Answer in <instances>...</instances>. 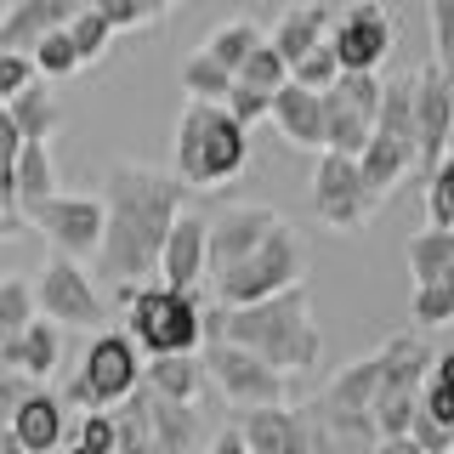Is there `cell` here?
Masks as SVG:
<instances>
[{
    "instance_id": "cell-34",
    "label": "cell",
    "mask_w": 454,
    "mask_h": 454,
    "mask_svg": "<svg viewBox=\"0 0 454 454\" xmlns=\"http://www.w3.org/2000/svg\"><path fill=\"white\" fill-rule=\"evenodd\" d=\"M409 318H415L420 330H443V324H454V278L415 284V301H409Z\"/></svg>"
},
{
    "instance_id": "cell-27",
    "label": "cell",
    "mask_w": 454,
    "mask_h": 454,
    "mask_svg": "<svg viewBox=\"0 0 454 454\" xmlns=\"http://www.w3.org/2000/svg\"><path fill=\"white\" fill-rule=\"evenodd\" d=\"M142 380L165 397H199V387H205V358L199 352H160V358L142 369Z\"/></svg>"
},
{
    "instance_id": "cell-30",
    "label": "cell",
    "mask_w": 454,
    "mask_h": 454,
    "mask_svg": "<svg viewBox=\"0 0 454 454\" xmlns=\"http://www.w3.org/2000/svg\"><path fill=\"white\" fill-rule=\"evenodd\" d=\"M262 40H267V28H262V23H250V18H227V23H216V28H210L205 51L239 74V63H245V57H250L255 46H262Z\"/></svg>"
},
{
    "instance_id": "cell-10",
    "label": "cell",
    "mask_w": 454,
    "mask_h": 454,
    "mask_svg": "<svg viewBox=\"0 0 454 454\" xmlns=\"http://www.w3.org/2000/svg\"><path fill=\"white\" fill-rule=\"evenodd\" d=\"M35 307L57 324H74V330H97V324H103V290H97L91 273L80 267V255H63V250H51L46 267H40Z\"/></svg>"
},
{
    "instance_id": "cell-46",
    "label": "cell",
    "mask_w": 454,
    "mask_h": 454,
    "mask_svg": "<svg viewBox=\"0 0 454 454\" xmlns=\"http://www.w3.org/2000/svg\"><path fill=\"white\" fill-rule=\"evenodd\" d=\"M18 153H23V131H18V120H12V108L0 103V176H12Z\"/></svg>"
},
{
    "instance_id": "cell-11",
    "label": "cell",
    "mask_w": 454,
    "mask_h": 454,
    "mask_svg": "<svg viewBox=\"0 0 454 454\" xmlns=\"http://www.w3.org/2000/svg\"><path fill=\"white\" fill-rule=\"evenodd\" d=\"M330 46L340 68H380L397 46V18L380 0H352L347 12L330 18Z\"/></svg>"
},
{
    "instance_id": "cell-38",
    "label": "cell",
    "mask_w": 454,
    "mask_h": 454,
    "mask_svg": "<svg viewBox=\"0 0 454 454\" xmlns=\"http://www.w3.org/2000/svg\"><path fill=\"white\" fill-rule=\"evenodd\" d=\"M74 449H103V454H120V426H114V409H85V420L68 432Z\"/></svg>"
},
{
    "instance_id": "cell-3",
    "label": "cell",
    "mask_w": 454,
    "mask_h": 454,
    "mask_svg": "<svg viewBox=\"0 0 454 454\" xmlns=\"http://www.w3.org/2000/svg\"><path fill=\"white\" fill-rule=\"evenodd\" d=\"M245 165H250V125L227 103L188 97L182 120H176V137H170V170L193 193H210L222 182H233Z\"/></svg>"
},
{
    "instance_id": "cell-1",
    "label": "cell",
    "mask_w": 454,
    "mask_h": 454,
    "mask_svg": "<svg viewBox=\"0 0 454 454\" xmlns=\"http://www.w3.org/2000/svg\"><path fill=\"white\" fill-rule=\"evenodd\" d=\"M188 182L176 170L114 160L103 170V278L108 284H142L160 273V250L170 222L188 205Z\"/></svg>"
},
{
    "instance_id": "cell-26",
    "label": "cell",
    "mask_w": 454,
    "mask_h": 454,
    "mask_svg": "<svg viewBox=\"0 0 454 454\" xmlns=\"http://www.w3.org/2000/svg\"><path fill=\"white\" fill-rule=\"evenodd\" d=\"M409 273H415V284L454 278V227H437V222H426L420 233L409 239Z\"/></svg>"
},
{
    "instance_id": "cell-51",
    "label": "cell",
    "mask_w": 454,
    "mask_h": 454,
    "mask_svg": "<svg viewBox=\"0 0 454 454\" xmlns=\"http://www.w3.org/2000/svg\"><path fill=\"white\" fill-rule=\"evenodd\" d=\"M18 227H23V216H0V239H12Z\"/></svg>"
},
{
    "instance_id": "cell-50",
    "label": "cell",
    "mask_w": 454,
    "mask_h": 454,
    "mask_svg": "<svg viewBox=\"0 0 454 454\" xmlns=\"http://www.w3.org/2000/svg\"><path fill=\"white\" fill-rule=\"evenodd\" d=\"M0 216H23V210H18V188H12V176H0Z\"/></svg>"
},
{
    "instance_id": "cell-15",
    "label": "cell",
    "mask_w": 454,
    "mask_h": 454,
    "mask_svg": "<svg viewBox=\"0 0 454 454\" xmlns=\"http://www.w3.org/2000/svg\"><path fill=\"white\" fill-rule=\"evenodd\" d=\"M278 222H284V216H278L273 205H227L222 216L210 222V278L227 273L239 255H250Z\"/></svg>"
},
{
    "instance_id": "cell-22",
    "label": "cell",
    "mask_w": 454,
    "mask_h": 454,
    "mask_svg": "<svg viewBox=\"0 0 454 454\" xmlns=\"http://www.w3.org/2000/svg\"><path fill=\"white\" fill-rule=\"evenodd\" d=\"M358 165H364V182H369V193L375 199H387L397 182L409 176V170H420V153H415V142H397L387 131H375L364 142V153H358Z\"/></svg>"
},
{
    "instance_id": "cell-40",
    "label": "cell",
    "mask_w": 454,
    "mask_h": 454,
    "mask_svg": "<svg viewBox=\"0 0 454 454\" xmlns=\"http://www.w3.org/2000/svg\"><path fill=\"white\" fill-rule=\"evenodd\" d=\"M335 74H340V57H335V46H330V40H318L312 51H301V57L290 63V80L312 85V91H324V85H335Z\"/></svg>"
},
{
    "instance_id": "cell-21",
    "label": "cell",
    "mask_w": 454,
    "mask_h": 454,
    "mask_svg": "<svg viewBox=\"0 0 454 454\" xmlns=\"http://www.w3.org/2000/svg\"><path fill=\"white\" fill-rule=\"evenodd\" d=\"M0 369H18V375H28V380H46L57 369V318L35 312V318L0 347Z\"/></svg>"
},
{
    "instance_id": "cell-28",
    "label": "cell",
    "mask_w": 454,
    "mask_h": 454,
    "mask_svg": "<svg viewBox=\"0 0 454 454\" xmlns=\"http://www.w3.org/2000/svg\"><path fill=\"white\" fill-rule=\"evenodd\" d=\"M6 108H12V120H18V131H23V137H46V142H51V137H57V125H63V108H57V97H51L40 80H28Z\"/></svg>"
},
{
    "instance_id": "cell-7",
    "label": "cell",
    "mask_w": 454,
    "mask_h": 454,
    "mask_svg": "<svg viewBox=\"0 0 454 454\" xmlns=\"http://www.w3.org/2000/svg\"><path fill=\"white\" fill-rule=\"evenodd\" d=\"M301 273H307V250L295 239V227L278 222L250 255H239L227 273H216V295H222V307H245V301H262V295L284 290V284H301Z\"/></svg>"
},
{
    "instance_id": "cell-52",
    "label": "cell",
    "mask_w": 454,
    "mask_h": 454,
    "mask_svg": "<svg viewBox=\"0 0 454 454\" xmlns=\"http://www.w3.org/2000/svg\"><path fill=\"white\" fill-rule=\"evenodd\" d=\"M443 153H454V125H449V148H443Z\"/></svg>"
},
{
    "instance_id": "cell-47",
    "label": "cell",
    "mask_w": 454,
    "mask_h": 454,
    "mask_svg": "<svg viewBox=\"0 0 454 454\" xmlns=\"http://www.w3.org/2000/svg\"><path fill=\"white\" fill-rule=\"evenodd\" d=\"M28 387H35L28 375H18V369H0V426L12 420V409H18V397H23Z\"/></svg>"
},
{
    "instance_id": "cell-24",
    "label": "cell",
    "mask_w": 454,
    "mask_h": 454,
    "mask_svg": "<svg viewBox=\"0 0 454 454\" xmlns=\"http://www.w3.org/2000/svg\"><path fill=\"white\" fill-rule=\"evenodd\" d=\"M267 40L290 57H301V51H312L318 40H330V6H318V0H301V6H284L278 12V23L267 28Z\"/></svg>"
},
{
    "instance_id": "cell-8",
    "label": "cell",
    "mask_w": 454,
    "mask_h": 454,
    "mask_svg": "<svg viewBox=\"0 0 454 454\" xmlns=\"http://www.w3.org/2000/svg\"><path fill=\"white\" fill-rule=\"evenodd\" d=\"M199 358H205V380H210V387H216L233 409L284 403V392H290V375H284V369H273L262 352L239 347V340H227V335H210L205 347H199Z\"/></svg>"
},
{
    "instance_id": "cell-36",
    "label": "cell",
    "mask_w": 454,
    "mask_h": 454,
    "mask_svg": "<svg viewBox=\"0 0 454 454\" xmlns=\"http://www.w3.org/2000/svg\"><path fill=\"white\" fill-rule=\"evenodd\" d=\"M426 222L454 227V153H443L426 170Z\"/></svg>"
},
{
    "instance_id": "cell-41",
    "label": "cell",
    "mask_w": 454,
    "mask_h": 454,
    "mask_svg": "<svg viewBox=\"0 0 454 454\" xmlns=\"http://www.w3.org/2000/svg\"><path fill=\"white\" fill-rule=\"evenodd\" d=\"M222 103L233 108L245 125H255V120H267V114H273V91H267V85H250V80H239V74H233V85H227V97H222Z\"/></svg>"
},
{
    "instance_id": "cell-9",
    "label": "cell",
    "mask_w": 454,
    "mask_h": 454,
    "mask_svg": "<svg viewBox=\"0 0 454 454\" xmlns=\"http://www.w3.org/2000/svg\"><path fill=\"white\" fill-rule=\"evenodd\" d=\"M375 205L380 199L369 193L358 153L318 148V170H312V210H318V222H330L335 233H358L375 216Z\"/></svg>"
},
{
    "instance_id": "cell-49",
    "label": "cell",
    "mask_w": 454,
    "mask_h": 454,
    "mask_svg": "<svg viewBox=\"0 0 454 454\" xmlns=\"http://www.w3.org/2000/svg\"><path fill=\"white\" fill-rule=\"evenodd\" d=\"M432 380L454 387V347H449V352H432Z\"/></svg>"
},
{
    "instance_id": "cell-33",
    "label": "cell",
    "mask_w": 454,
    "mask_h": 454,
    "mask_svg": "<svg viewBox=\"0 0 454 454\" xmlns=\"http://www.w3.org/2000/svg\"><path fill=\"white\" fill-rule=\"evenodd\" d=\"M227 85H233V68L216 63L210 51H193L188 63H182V91H188V97H210V103H222Z\"/></svg>"
},
{
    "instance_id": "cell-17",
    "label": "cell",
    "mask_w": 454,
    "mask_h": 454,
    "mask_svg": "<svg viewBox=\"0 0 454 454\" xmlns=\"http://www.w3.org/2000/svg\"><path fill=\"white\" fill-rule=\"evenodd\" d=\"M160 278L176 284V290H199V278H210V222L205 216L182 210L170 222L165 250H160Z\"/></svg>"
},
{
    "instance_id": "cell-48",
    "label": "cell",
    "mask_w": 454,
    "mask_h": 454,
    "mask_svg": "<svg viewBox=\"0 0 454 454\" xmlns=\"http://www.w3.org/2000/svg\"><path fill=\"white\" fill-rule=\"evenodd\" d=\"M210 449H216V454H250V443H245V426H227V432H216V437H210Z\"/></svg>"
},
{
    "instance_id": "cell-44",
    "label": "cell",
    "mask_w": 454,
    "mask_h": 454,
    "mask_svg": "<svg viewBox=\"0 0 454 454\" xmlns=\"http://www.w3.org/2000/svg\"><path fill=\"white\" fill-rule=\"evenodd\" d=\"M420 415H432L437 426H449V432H454V387H443V380L426 375V387H420Z\"/></svg>"
},
{
    "instance_id": "cell-12",
    "label": "cell",
    "mask_w": 454,
    "mask_h": 454,
    "mask_svg": "<svg viewBox=\"0 0 454 454\" xmlns=\"http://www.w3.org/2000/svg\"><path fill=\"white\" fill-rule=\"evenodd\" d=\"M28 227L46 233L51 250L63 255H97L103 250V199H85V193H51L28 210Z\"/></svg>"
},
{
    "instance_id": "cell-4",
    "label": "cell",
    "mask_w": 454,
    "mask_h": 454,
    "mask_svg": "<svg viewBox=\"0 0 454 454\" xmlns=\"http://www.w3.org/2000/svg\"><path fill=\"white\" fill-rule=\"evenodd\" d=\"M432 375V352H426L420 335H392L380 347V387H375V432H380V449L387 454H420L409 426H415V409H420V387Z\"/></svg>"
},
{
    "instance_id": "cell-32",
    "label": "cell",
    "mask_w": 454,
    "mask_h": 454,
    "mask_svg": "<svg viewBox=\"0 0 454 454\" xmlns=\"http://www.w3.org/2000/svg\"><path fill=\"white\" fill-rule=\"evenodd\" d=\"M68 35H74V46H80V57H85V63H103L120 28H114V23L103 18V12H97L91 0H85V6L74 12V18H68Z\"/></svg>"
},
{
    "instance_id": "cell-23",
    "label": "cell",
    "mask_w": 454,
    "mask_h": 454,
    "mask_svg": "<svg viewBox=\"0 0 454 454\" xmlns=\"http://www.w3.org/2000/svg\"><path fill=\"white\" fill-rule=\"evenodd\" d=\"M369 137H375V114H364L340 85H324V148L364 153Z\"/></svg>"
},
{
    "instance_id": "cell-45",
    "label": "cell",
    "mask_w": 454,
    "mask_h": 454,
    "mask_svg": "<svg viewBox=\"0 0 454 454\" xmlns=\"http://www.w3.org/2000/svg\"><path fill=\"white\" fill-rule=\"evenodd\" d=\"M409 437H415L420 454H443V449H454V432H449V426H437L432 415H420V409H415V426H409Z\"/></svg>"
},
{
    "instance_id": "cell-35",
    "label": "cell",
    "mask_w": 454,
    "mask_h": 454,
    "mask_svg": "<svg viewBox=\"0 0 454 454\" xmlns=\"http://www.w3.org/2000/svg\"><path fill=\"white\" fill-rule=\"evenodd\" d=\"M35 284H23V278H6L0 273V347H6L12 335L23 330L28 318H35Z\"/></svg>"
},
{
    "instance_id": "cell-14",
    "label": "cell",
    "mask_w": 454,
    "mask_h": 454,
    "mask_svg": "<svg viewBox=\"0 0 454 454\" xmlns=\"http://www.w3.org/2000/svg\"><path fill=\"white\" fill-rule=\"evenodd\" d=\"M250 454H307L318 449V426L307 420V409L290 403H262V409H239Z\"/></svg>"
},
{
    "instance_id": "cell-31",
    "label": "cell",
    "mask_w": 454,
    "mask_h": 454,
    "mask_svg": "<svg viewBox=\"0 0 454 454\" xmlns=\"http://www.w3.org/2000/svg\"><path fill=\"white\" fill-rule=\"evenodd\" d=\"M28 57H35V68H40L46 80H68V74H80V68H85V57H80V46H74V35H68V23L51 28V35H40Z\"/></svg>"
},
{
    "instance_id": "cell-13",
    "label": "cell",
    "mask_w": 454,
    "mask_h": 454,
    "mask_svg": "<svg viewBox=\"0 0 454 454\" xmlns=\"http://www.w3.org/2000/svg\"><path fill=\"white\" fill-rule=\"evenodd\" d=\"M449 125H454V74L443 63L415 68V137H420V170H432L449 148Z\"/></svg>"
},
{
    "instance_id": "cell-20",
    "label": "cell",
    "mask_w": 454,
    "mask_h": 454,
    "mask_svg": "<svg viewBox=\"0 0 454 454\" xmlns=\"http://www.w3.org/2000/svg\"><path fill=\"white\" fill-rule=\"evenodd\" d=\"M85 0H12V12H0V46H18V51H35L40 35L63 28Z\"/></svg>"
},
{
    "instance_id": "cell-5",
    "label": "cell",
    "mask_w": 454,
    "mask_h": 454,
    "mask_svg": "<svg viewBox=\"0 0 454 454\" xmlns=\"http://www.w3.org/2000/svg\"><path fill=\"white\" fill-rule=\"evenodd\" d=\"M125 330L142 347V358H160V352H199L205 347V307L199 290H176V284H148L142 278L125 301Z\"/></svg>"
},
{
    "instance_id": "cell-29",
    "label": "cell",
    "mask_w": 454,
    "mask_h": 454,
    "mask_svg": "<svg viewBox=\"0 0 454 454\" xmlns=\"http://www.w3.org/2000/svg\"><path fill=\"white\" fill-rule=\"evenodd\" d=\"M375 131H387L397 142H415V153H420V137H415V74H409V80H392L387 91H380Z\"/></svg>"
},
{
    "instance_id": "cell-37",
    "label": "cell",
    "mask_w": 454,
    "mask_h": 454,
    "mask_svg": "<svg viewBox=\"0 0 454 454\" xmlns=\"http://www.w3.org/2000/svg\"><path fill=\"white\" fill-rule=\"evenodd\" d=\"M239 80H250V85H267V91H278L284 80H290V57H284L273 40H262L245 63H239Z\"/></svg>"
},
{
    "instance_id": "cell-2",
    "label": "cell",
    "mask_w": 454,
    "mask_h": 454,
    "mask_svg": "<svg viewBox=\"0 0 454 454\" xmlns=\"http://www.w3.org/2000/svg\"><path fill=\"white\" fill-rule=\"evenodd\" d=\"M205 330L262 352V358L273 369H284V375H307V369H318V358H324V335H318V324H312L307 278L284 284V290L262 295V301L205 312Z\"/></svg>"
},
{
    "instance_id": "cell-18",
    "label": "cell",
    "mask_w": 454,
    "mask_h": 454,
    "mask_svg": "<svg viewBox=\"0 0 454 454\" xmlns=\"http://www.w3.org/2000/svg\"><path fill=\"white\" fill-rule=\"evenodd\" d=\"M267 120L278 125V137L290 148H324V91H312V85L284 80L273 91V114Z\"/></svg>"
},
{
    "instance_id": "cell-16",
    "label": "cell",
    "mask_w": 454,
    "mask_h": 454,
    "mask_svg": "<svg viewBox=\"0 0 454 454\" xmlns=\"http://www.w3.org/2000/svg\"><path fill=\"white\" fill-rule=\"evenodd\" d=\"M6 426H12V437H18L23 454H51L57 443H68V397L46 392V387H28Z\"/></svg>"
},
{
    "instance_id": "cell-43",
    "label": "cell",
    "mask_w": 454,
    "mask_h": 454,
    "mask_svg": "<svg viewBox=\"0 0 454 454\" xmlns=\"http://www.w3.org/2000/svg\"><path fill=\"white\" fill-rule=\"evenodd\" d=\"M432 12V46H437V63L454 68V0H426Z\"/></svg>"
},
{
    "instance_id": "cell-19",
    "label": "cell",
    "mask_w": 454,
    "mask_h": 454,
    "mask_svg": "<svg viewBox=\"0 0 454 454\" xmlns=\"http://www.w3.org/2000/svg\"><path fill=\"white\" fill-rule=\"evenodd\" d=\"M137 397H142V409H148V432H153V449L160 454L199 449V409H193V397H165V392H153L148 380L137 387Z\"/></svg>"
},
{
    "instance_id": "cell-42",
    "label": "cell",
    "mask_w": 454,
    "mask_h": 454,
    "mask_svg": "<svg viewBox=\"0 0 454 454\" xmlns=\"http://www.w3.org/2000/svg\"><path fill=\"white\" fill-rule=\"evenodd\" d=\"M35 74H40V68H35V57H28V51L0 46V103H12V97H18Z\"/></svg>"
},
{
    "instance_id": "cell-6",
    "label": "cell",
    "mask_w": 454,
    "mask_h": 454,
    "mask_svg": "<svg viewBox=\"0 0 454 454\" xmlns=\"http://www.w3.org/2000/svg\"><path fill=\"white\" fill-rule=\"evenodd\" d=\"M142 347L131 340V330H103V335H91V347H85V358L80 369L68 375V409H114V403H125L137 387H142Z\"/></svg>"
},
{
    "instance_id": "cell-25",
    "label": "cell",
    "mask_w": 454,
    "mask_h": 454,
    "mask_svg": "<svg viewBox=\"0 0 454 454\" xmlns=\"http://www.w3.org/2000/svg\"><path fill=\"white\" fill-rule=\"evenodd\" d=\"M12 188H18V210H23V222H28V210H35L40 199H51V193H57V165H51L46 137H23V153H18V165H12Z\"/></svg>"
},
{
    "instance_id": "cell-53",
    "label": "cell",
    "mask_w": 454,
    "mask_h": 454,
    "mask_svg": "<svg viewBox=\"0 0 454 454\" xmlns=\"http://www.w3.org/2000/svg\"><path fill=\"white\" fill-rule=\"evenodd\" d=\"M449 74H454V68H449Z\"/></svg>"
},
{
    "instance_id": "cell-39",
    "label": "cell",
    "mask_w": 454,
    "mask_h": 454,
    "mask_svg": "<svg viewBox=\"0 0 454 454\" xmlns=\"http://www.w3.org/2000/svg\"><path fill=\"white\" fill-rule=\"evenodd\" d=\"M97 12L114 23V28H142V23H160L176 0H91Z\"/></svg>"
}]
</instances>
